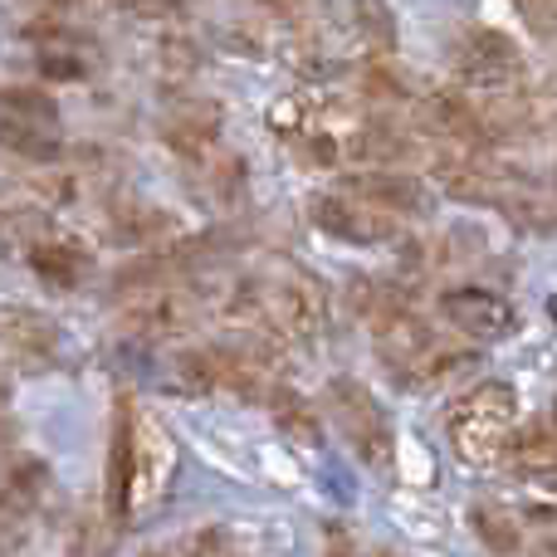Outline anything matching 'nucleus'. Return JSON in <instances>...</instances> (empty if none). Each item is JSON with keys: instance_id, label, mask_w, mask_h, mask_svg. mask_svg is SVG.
I'll return each mask as SVG.
<instances>
[{"instance_id": "ddd939ff", "label": "nucleus", "mask_w": 557, "mask_h": 557, "mask_svg": "<svg viewBox=\"0 0 557 557\" xmlns=\"http://www.w3.org/2000/svg\"><path fill=\"white\" fill-rule=\"evenodd\" d=\"M166 147L186 162H211L221 147V113H182L176 123H166Z\"/></svg>"}, {"instance_id": "20e7f679", "label": "nucleus", "mask_w": 557, "mask_h": 557, "mask_svg": "<svg viewBox=\"0 0 557 557\" xmlns=\"http://www.w3.org/2000/svg\"><path fill=\"white\" fill-rule=\"evenodd\" d=\"M327 406H333L347 445H352L367 465H392V455H396L392 421H386V411L376 406V396L367 392L362 382H333L327 386Z\"/></svg>"}, {"instance_id": "f03ea898", "label": "nucleus", "mask_w": 557, "mask_h": 557, "mask_svg": "<svg viewBox=\"0 0 557 557\" xmlns=\"http://www.w3.org/2000/svg\"><path fill=\"white\" fill-rule=\"evenodd\" d=\"M513 425H519V401H513V392L499 382L474 386V392L460 396L455 411L445 416V431H450L455 455L470 465L499 460L513 441Z\"/></svg>"}, {"instance_id": "39448f33", "label": "nucleus", "mask_w": 557, "mask_h": 557, "mask_svg": "<svg viewBox=\"0 0 557 557\" xmlns=\"http://www.w3.org/2000/svg\"><path fill=\"white\" fill-rule=\"evenodd\" d=\"M460 78L474 98H504L519 88L523 59L519 45L499 29H465L460 39Z\"/></svg>"}, {"instance_id": "5701e85b", "label": "nucleus", "mask_w": 557, "mask_h": 557, "mask_svg": "<svg viewBox=\"0 0 557 557\" xmlns=\"http://www.w3.org/2000/svg\"><path fill=\"white\" fill-rule=\"evenodd\" d=\"M0 401H5V376H0Z\"/></svg>"}, {"instance_id": "2eb2a0df", "label": "nucleus", "mask_w": 557, "mask_h": 557, "mask_svg": "<svg viewBox=\"0 0 557 557\" xmlns=\"http://www.w3.org/2000/svg\"><path fill=\"white\" fill-rule=\"evenodd\" d=\"M270 411H274V421H278V431H284V435H298L304 445H318V421H313V411H308L304 396L274 392L270 396Z\"/></svg>"}, {"instance_id": "412c9836", "label": "nucleus", "mask_w": 557, "mask_h": 557, "mask_svg": "<svg viewBox=\"0 0 557 557\" xmlns=\"http://www.w3.org/2000/svg\"><path fill=\"white\" fill-rule=\"evenodd\" d=\"M10 441H15V425H10V421H0V445H10Z\"/></svg>"}, {"instance_id": "4be33fe9", "label": "nucleus", "mask_w": 557, "mask_h": 557, "mask_svg": "<svg viewBox=\"0 0 557 557\" xmlns=\"http://www.w3.org/2000/svg\"><path fill=\"white\" fill-rule=\"evenodd\" d=\"M270 5H284L288 10V0H270ZM294 5H298V0H294Z\"/></svg>"}, {"instance_id": "6ab92c4d", "label": "nucleus", "mask_w": 557, "mask_h": 557, "mask_svg": "<svg viewBox=\"0 0 557 557\" xmlns=\"http://www.w3.org/2000/svg\"><path fill=\"white\" fill-rule=\"evenodd\" d=\"M108 5H117L123 15H137V20H162V15H172L182 0H108Z\"/></svg>"}, {"instance_id": "dca6fc26", "label": "nucleus", "mask_w": 557, "mask_h": 557, "mask_svg": "<svg viewBox=\"0 0 557 557\" xmlns=\"http://www.w3.org/2000/svg\"><path fill=\"white\" fill-rule=\"evenodd\" d=\"M474 533H480L484 543H490L494 553H513V548H523V533H519V523L509 519L504 509H474Z\"/></svg>"}, {"instance_id": "f3484780", "label": "nucleus", "mask_w": 557, "mask_h": 557, "mask_svg": "<svg viewBox=\"0 0 557 557\" xmlns=\"http://www.w3.org/2000/svg\"><path fill=\"white\" fill-rule=\"evenodd\" d=\"M74 54H78V49H69L64 45V29H59V39L39 45L35 64H39V74H49V78H84L88 64H84V59H74Z\"/></svg>"}, {"instance_id": "aec40b11", "label": "nucleus", "mask_w": 557, "mask_h": 557, "mask_svg": "<svg viewBox=\"0 0 557 557\" xmlns=\"http://www.w3.org/2000/svg\"><path fill=\"white\" fill-rule=\"evenodd\" d=\"M191 548H196V553H225V548H235V543H231V539H225V533L206 529V533H201V539H196V543H191Z\"/></svg>"}, {"instance_id": "f257e3e1", "label": "nucleus", "mask_w": 557, "mask_h": 557, "mask_svg": "<svg viewBox=\"0 0 557 557\" xmlns=\"http://www.w3.org/2000/svg\"><path fill=\"white\" fill-rule=\"evenodd\" d=\"M176 474V441L157 416L123 406L117 416V435H113V474H108V504L113 519L147 509L166 494Z\"/></svg>"}, {"instance_id": "423d86ee", "label": "nucleus", "mask_w": 557, "mask_h": 557, "mask_svg": "<svg viewBox=\"0 0 557 557\" xmlns=\"http://www.w3.org/2000/svg\"><path fill=\"white\" fill-rule=\"evenodd\" d=\"M313 225L327 231L333 240H347V245H382L401 231V215L382 211L376 201H367V196L337 186L333 196H318L313 201Z\"/></svg>"}, {"instance_id": "f8f14e48", "label": "nucleus", "mask_w": 557, "mask_h": 557, "mask_svg": "<svg viewBox=\"0 0 557 557\" xmlns=\"http://www.w3.org/2000/svg\"><path fill=\"white\" fill-rule=\"evenodd\" d=\"M25 260L49 288H78L88 278V255L69 240H35Z\"/></svg>"}, {"instance_id": "7ed1b4c3", "label": "nucleus", "mask_w": 557, "mask_h": 557, "mask_svg": "<svg viewBox=\"0 0 557 557\" xmlns=\"http://www.w3.org/2000/svg\"><path fill=\"white\" fill-rule=\"evenodd\" d=\"M0 143L29 162H54L64 137H59V108L39 88H10L0 94Z\"/></svg>"}, {"instance_id": "4468645a", "label": "nucleus", "mask_w": 557, "mask_h": 557, "mask_svg": "<svg viewBox=\"0 0 557 557\" xmlns=\"http://www.w3.org/2000/svg\"><path fill=\"white\" fill-rule=\"evenodd\" d=\"M352 10H357V29H362L367 49H372V54H392L396 49L392 5H386V0H352Z\"/></svg>"}, {"instance_id": "1a4fd4ad", "label": "nucleus", "mask_w": 557, "mask_h": 557, "mask_svg": "<svg viewBox=\"0 0 557 557\" xmlns=\"http://www.w3.org/2000/svg\"><path fill=\"white\" fill-rule=\"evenodd\" d=\"M347 191H357V196H367V201H376L382 211H392V215H406V211H425V186L416 182L411 172H396V166H357L352 176H347Z\"/></svg>"}, {"instance_id": "6e6552de", "label": "nucleus", "mask_w": 557, "mask_h": 557, "mask_svg": "<svg viewBox=\"0 0 557 557\" xmlns=\"http://www.w3.org/2000/svg\"><path fill=\"white\" fill-rule=\"evenodd\" d=\"M441 318L465 337H499V333H509L513 308L504 304L494 288L460 284V288H445L441 294Z\"/></svg>"}, {"instance_id": "9d476101", "label": "nucleus", "mask_w": 557, "mask_h": 557, "mask_svg": "<svg viewBox=\"0 0 557 557\" xmlns=\"http://www.w3.org/2000/svg\"><path fill=\"white\" fill-rule=\"evenodd\" d=\"M39 494H45V465L20 460L15 470L0 474V548H15L20 529L29 523Z\"/></svg>"}, {"instance_id": "9b49d317", "label": "nucleus", "mask_w": 557, "mask_h": 557, "mask_svg": "<svg viewBox=\"0 0 557 557\" xmlns=\"http://www.w3.org/2000/svg\"><path fill=\"white\" fill-rule=\"evenodd\" d=\"M0 337L10 343V352L20 357V362H29V367H45V362H54V352H59V333L49 327V318H39V313H29V308H10V313H0Z\"/></svg>"}, {"instance_id": "a211bd4d", "label": "nucleus", "mask_w": 557, "mask_h": 557, "mask_svg": "<svg viewBox=\"0 0 557 557\" xmlns=\"http://www.w3.org/2000/svg\"><path fill=\"white\" fill-rule=\"evenodd\" d=\"M513 5H519V15L529 20V29L557 35V0H513Z\"/></svg>"}, {"instance_id": "0eeeda50", "label": "nucleus", "mask_w": 557, "mask_h": 557, "mask_svg": "<svg viewBox=\"0 0 557 557\" xmlns=\"http://www.w3.org/2000/svg\"><path fill=\"white\" fill-rule=\"evenodd\" d=\"M323 294L308 278H278V284H260V308H255V327L264 337H313L323 327Z\"/></svg>"}]
</instances>
